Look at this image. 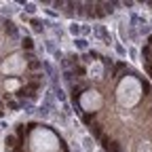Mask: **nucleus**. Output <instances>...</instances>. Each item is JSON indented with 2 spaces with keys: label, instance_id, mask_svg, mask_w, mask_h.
I'll return each mask as SVG.
<instances>
[{
  "label": "nucleus",
  "instance_id": "f257e3e1",
  "mask_svg": "<svg viewBox=\"0 0 152 152\" xmlns=\"http://www.w3.org/2000/svg\"><path fill=\"white\" fill-rule=\"evenodd\" d=\"M102 142H104V148H106L108 152H123V150H121V146H118L116 142H110L108 137H102Z\"/></svg>",
  "mask_w": 152,
  "mask_h": 152
},
{
  "label": "nucleus",
  "instance_id": "f03ea898",
  "mask_svg": "<svg viewBox=\"0 0 152 152\" xmlns=\"http://www.w3.org/2000/svg\"><path fill=\"white\" fill-rule=\"evenodd\" d=\"M17 97H34V89L28 85V87H23V89H19L17 91Z\"/></svg>",
  "mask_w": 152,
  "mask_h": 152
},
{
  "label": "nucleus",
  "instance_id": "7ed1b4c3",
  "mask_svg": "<svg viewBox=\"0 0 152 152\" xmlns=\"http://www.w3.org/2000/svg\"><path fill=\"white\" fill-rule=\"evenodd\" d=\"M95 32H97V36H102L104 38V40L110 45V38H108V34H106V30H104V26H97V28H95Z\"/></svg>",
  "mask_w": 152,
  "mask_h": 152
},
{
  "label": "nucleus",
  "instance_id": "20e7f679",
  "mask_svg": "<svg viewBox=\"0 0 152 152\" xmlns=\"http://www.w3.org/2000/svg\"><path fill=\"white\" fill-rule=\"evenodd\" d=\"M7 34H9L11 38H17V28H15V26H13L11 21L7 23Z\"/></svg>",
  "mask_w": 152,
  "mask_h": 152
},
{
  "label": "nucleus",
  "instance_id": "39448f33",
  "mask_svg": "<svg viewBox=\"0 0 152 152\" xmlns=\"http://www.w3.org/2000/svg\"><path fill=\"white\" fill-rule=\"evenodd\" d=\"M21 47H23V49H28V51H30V49H32V47H34V42H32V38H23V40H21Z\"/></svg>",
  "mask_w": 152,
  "mask_h": 152
},
{
  "label": "nucleus",
  "instance_id": "423d86ee",
  "mask_svg": "<svg viewBox=\"0 0 152 152\" xmlns=\"http://www.w3.org/2000/svg\"><path fill=\"white\" fill-rule=\"evenodd\" d=\"M7 146H9V148H17V140H15L13 135H9V137H7Z\"/></svg>",
  "mask_w": 152,
  "mask_h": 152
},
{
  "label": "nucleus",
  "instance_id": "0eeeda50",
  "mask_svg": "<svg viewBox=\"0 0 152 152\" xmlns=\"http://www.w3.org/2000/svg\"><path fill=\"white\" fill-rule=\"evenodd\" d=\"M91 133H93L95 137H97V135H102V127H99V125H93V127H91Z\"/></svg>",
  "mask_w": 152,
  "mask_h": 152
},
{
  "label": "nucleus",
  "instance_id": "6e6552de",
  "mask_svg": "<svg viewBox=\"0 0 152 152\" xmlns=\"http://www.w3.org/2000/svg\"><path fill=\"white\" fill-rule=\"evenodd\" d=\"M144 57L148 61H152V51H150V47H144Z\"/></svg>",
  "mask_w": 152,
  "mask_h": 152
},
{
  "label": "nucleus",
  "instance_id": "1a4fd4ad",
  "mask_svg": "<svg viewBox=\"0 0 152 152\" xmlns=\"http://www.w3.org/2000/svg\"><path fill=\"white\" fill-rule=\"evenodd\" d=\"M32 26H34V30H36V32H42V23L38 21V19H34V21H32Z\"/></svg>",
  "mask_w": 152,
  "mask_h": 152
},
{
  "label": "nucleus",
  "instance_id": "9d476101",
  "mask_svg": "<svg viewBox=\"0 0 152 152\" xmlns=\"http://www.w3.org/2000/svg\"><path fill=\"white\" fill-rule=\"evenodd\" d=\"M40 66H42V64H40V61H36V59H32V61H30V68H32V70H38Z\"/></svg>",
  "mask_w": 152,
  "mask_h": 152
},
{
  "label": "nucleus",
  "instance_id": "9b49d317",
  "mask_svg": "<svg viewBox=\"0 0 152 152\" xmlns=\"http://www.w3.org/2000/svg\"><path fill=\"white\" fill-rule=\"evenodd\" d=\"M83 121H85V123H87V125H89V123H91V121H93V116H91V114H85V116H83Z\"/></svg>",
  "mask_w": 152,
  "mask_h": 152
},
{
  "label": "nucleus",
  "instance_id": "f8f14e48",
  "mask_svg": "<svg viewBox=\"0 0 152 152\" xmlns=\"http://www.w3.org/2000/svg\"><path fill=\"white\" fill-rule=\"evenodd\" d=\"M76 45H78L80 49H87V40H76Z\"/></svg>",
  "mask_w": 152,
  "mask_h": 152
},
{
  "label": "nucleus",
  "instance_id": "ddd939ff",
  "mask_svg": "<svg viewBox=\"0 0 152 152\" xmlns=\"http://www.w3.org/2000/svg\"><path fill=\"white\" fill-rule=\"evenodd\" d=\"M55 93H57V97H59V99H66V95H64V91H61V89H57Z\"/></svg>",
  "mask_w": 152,
  "mask_h": 152
},
{
  "label": "nucleus",
  "instance_id": "4468645a",
  "mask_svg": "<svg viewBox=\"0 0 152 152\" xmlns=\"http://www.w3.org/2000/svg\"><path fill=\"white\" fill-rule=\"evenodd\" d=\"M26 11H30V13H34L36 9H34V4H26Z\"/></svg>",
  "mask_w": 152,
  "mask_h": 152
},
{
  "label": "nucleus",
  "instance_id": "2eb2a0df",
  "mask_svg": "<svg viewBox=\"0 0 152 152\" xmlns=\"http://www.w3.org/2000/svg\"><path fill=\"white\" fill-rule=\"evenodd\" d=\"M146 70H148V74H152V66H146Z\"/></svg>",
  "mask_w": 152,
  "mask_h": 152
},
{
  "label": "nucleus",
  "instance_id": "dca6fc26",
  "mask_svg": "<svg viewBox=\"0 0 152 152\" xmlns=\"http://www.w3.org/2000/svg\"><path fill=\"white\" fill-rule=\"evenodd\" d=\"M148 42H150V45H152V36H150V38H148Z\"/></svg>",
  "mask_w": 152,
  "mask_h": 152
},
{
  "label": "nucleus",
  "instance_id": "f3484780",
  "mask_svg": "<svg viewBox=\"0 0 152 152\" xmlns=\"http://www.w3.org/2000/svg\"><path fill=\"white\" fill-rule=\"evenodd\" d=\"M0 116H2V110H0Z\"/></svg>",
  "mask_w": 152,
  "mask_h": 152
}]
</instances>
